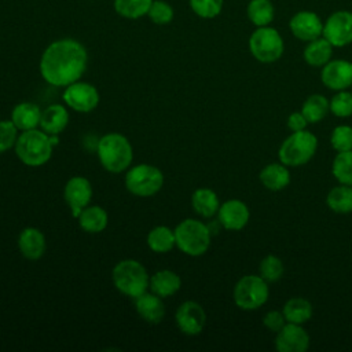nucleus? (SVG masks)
I'll use <instances>...</instances> for the list:
<instances>
[{
    "label": "nucleus",
    "mask_w": 352,
    "mask_h": 352,
    "mask_svg": "<svg viewBox=\"0 0 352 352\" xmlns=\"http://www.w3.org/2000/svg\"><path fill=\"white\" fill-rule=\"evenodd\" d=\"M191 204L194 210L202 217H212L217 213L220 208V202L217 194L210 188H198L194 191L191 197Z\"/></svg>",
    "instance_id": "a878e982"
},
{
    "label": "nucleus",
    "mask_w": 352,
    "mask_h": 352,
    "mask_svg": "<svg viewBox=\"0 0 352 352\" xmlns=\"http://www.w3.org/2000/svg\"><path fill=\"white\" fill-rule=\"evenodd\" d=\"M309 346V334L297 323H286L275 337V348L279 352H305Z\"/></svg>",
    "instance_id": "ddd939ff"
},
{
    "label": "nucleus",
    "mask_w": 352,
    "mask_h": 352,
    "mask_svg": "<svg viewBox=\"0 0 352 352\" xmlns=\"http://www.w3.org/2000/svg\"><path fill=\"white\" fill-rule=\"evenodd\" d=\"M113 283L121 293L136 298L147 292L150 279L146 268L139 261L126 258L113 268Z\"/></svg>",
    "instance_id": "423d86ee"
},
{
    "label": "nucleus",
    "mask_w": 352,
    "mask_h": 352,
    "mask_svg": "<svg viewBox=\"0 0 352 352\" xmlns=\"http://www.w3.org/2000/svg\"><path fill=\"white\" fill-rule=\"evenodd\" d=\"M217 217L219 223L226 230L239 231L248 224L250 219V212L245 202L239 199H228L220 205L217 210Z\"/></svg>",
    "instance_id": "f3484780"
},
{
    "label": "nucleus",
    "mask_w": 352,
    "mask_h": 352,
    "mask_svg": "<svg viewBox=\"0 0 352 352\" xmlns=\"http://www.w3.org/2000/svg\"><path fill=\"white\" fill-rule=\"evenodd\" d=\"M16 129L12 121H0V153L15 146Z\"/></svg>",
    "instance_id": "58836bf2"
},
{
    "label": "nucleus",
    "mask_w": 352,
    "mask_h": 352,
    "mask_svg": "<svg viewBox=\"0 0 352 352\" xmlns=\"http://www.w3.org/2000/svg\"><path fill=\"white\" fill-rule=\"evenodd\" d=\"M246 14L254 26H268L274 21L275 8L271 0H250Z\"/></svg>",
    "instance_id": "c756f323"
},
{
    "label": "nucleus",
    "mask_w": 352,
    "mask_h": 352,
    "mask_svg": "<svg viewBox=\"0 0 352 352\" xmlns=\"http://www.w3.org/2000/svg\"><path fill=\"white\" fill-rule=\"evenodd\" d=\"M190 7L199 18L212 19L221 12L223 0H190Z\"/></svg>",
    "instance_id": "c9c22d12"
},
{
    "label": "nucleus",
    "mask_w": 352,
    "mask_h": 352,
    "mask_svg": "<svg viewBox=\"0 0 352 352\" xmlns=\"http://www.w3.org/2000/svg\"><path fill=\"white\" fill-rule=\"evenodd\" d=\"M18 246L23 257L29 260H37L45 252V238L40 230L28 227L19 234Z\"/></svg>",
    "instance_id": "6ab92c4d"
},
{
    "label": "nucleus",
    "mask_w": 352,
    "mask_h": 352,
    "mask_svg": "<svg viewBox=\"0 0 352 352\" xmlns=\"http://www.w3.org/2000/svg\"><path fill=\"white\" fill-rule=\"evenodd\" d=\"M52 143L50 135L44 131H23L15 142V153L18 158L29 166H40L45 164L52 154Z\"/></svg>",
    "instance_id": "20e7f679"
},
{
    "label": "nucleus",
    "mask_w": 352,
    "mask_h": 352,
    "mask_svg": "<svg viewBox=\"0 0 352 352\" xmlns=\"http://www.w3.org/2000/svg\"><path fill=\"white\" fill-rule=\"evenodd\" d=\"M176 323L184 334L197 336L205 327L206 314L201 304L195 301H186L176 311Z\"/></svg>",
    "instance_id": "2eb2a0df"
},
{
    "label": "nucleus",
    "mask_w": 352,
    "mask_h": 352,
    "mask_svg": "<svg viewBox=\"0 0 352 352\" xmlns=\"http://www.w3.org/2000/svg\"><path fill=\"white\" fill-rule=\"evenodd\" d=\"M330 111L340 118L352 116V92L346 89L337 91L330 99Z\"/></svg>",
    "instance_id": "f704fd0d"
},
{
    "label": "nucleus",
    "mask_w": 352,
    "mask_h": 352,
    "mask_svg": "<svg viewBox=\"0 0 352 352\" xmlns=\"http://www.w3.org/2000/svg\"><path fill=\"white\" fill-rule=\"evenodd\" d=\"M322 36L333 47H345L352 43V12L336 11L323 23Z\"/></svg>",
    "instance_id": "9d476101"
},
{
    "label": "nucleus",
    "mask_w": 352,
    "mask_h": 352,
    "mask_svg": "<svg viewBox=\"0 0 352 352\" xmlns=\"http://www.w3.org/2000/svg\"><path fill=\"white\" fill-rule=\"evenodd\" d=\"M289 28L296 38L305 43L320 37L323 33V22L319 15L312 11L296 12L289 22Z\"/></svg>",
    "instance_id": "4468645a"
},
{
    "label": "nucleus",
    "mask_w": 352,
    "mask_h": 352,
    "mask_svg": "<svg viewBox=\"0 0 352 352\" xmlns=\"http://www.w3.org/2000/svg\"><path fill=\"white\" fill-rule=\"evenodd\" d=\"M248 44L253 58L261 63L276 62L285 51V43L280 33L270 25L257 28L250 34Z\"/></svg>",
    "instance_id": "0eeeda50"
},
{
    "label": "nucleus",
    "mask_w": 352,
    "mask_h": 352,
    "mask_svg": "<svg viewBox=\"0 0 352 352\" xmlns=\"http://www.w3.org/2000/svg\"><path fill=\"white\" fill-rule=\"evenodd\" d=\"M324 87L333 91H344L352 87V62L345 59H330L320 72Z\"/></svg>",
    "instance_id": "f8f14e48"
},
{
    "label": "nucleus",
    "mask_w": 352,
    "mask_h": 352,
    "mask_svg": "<svg viewBox=\"0 0 352 352\" xmlns=\"http://www.w3.org/2000/svg\"><path fill=\"white\" fill-rule=\"evenodd\" d=\"M63 100L78 113H89L99 103V92L88 82L76 81L65 88Z\"/></svg>",
    "instance_id": "9b49d317"
},
{
    "label": "nucleus",
    "mask_w": 352,
    "mask_h": 352,
    "mask_svg": "<svg viewBox=\"0 0 352 352\" xmlns=\"http://www.w3.org/2000/svg\"><path fill=\"white\" fill-rule=\"evenodd\" d=\"M282 312L286 318V322L302 324L312 318L314 308H312V304L307 298L292 297L285 302Z\"/></svg>",
    "instance_id": "393cba45"
},
{
    "label": "nucleus",
    "mask_w": 352,
    "mask_h": 352,
    "mask_svg": "<svg viewBox=\"0 0 352 352\" xmlns=\"http://www.w3.org/2000/svg\"><path fill=\"white\" fill-rule=\"evenodd\" d=\"M351 92H352V91H351Z\"/></svg>",
    "instance_id": "79ce46f5"
},
{
    "label": "nucleus",
    "mask_w": 352,
    "mask_h": 352,
    "mask_svg": "<svg viewBox=\"0 0 352 352\" xmlns=\"http://www.w3.org/2000/svg\"><path fill=\"white\" fill-rule=\"evenodd\" d=\"M164 184L162 172L148 164H139L131 168L125 176V187L138 197H150L161 190Z\"/></svg>",
    "instance_id": "1a4fd4ad"
},
{
    "label": "nucleus",
    "mask_w": 352,
    "mask_h": 352,
    "mask_svg": "<svg viewBox=\"0 0 352 352\" xmlns=\"http://www.w3.org/2000/svg\"><path fill=\"white\" fill-rule=\"evenodd\" d=\"M261 184L270 191H280L290 184L289 166L279 162H271L265 165L258 175Z\"/></svg>",
    "instance_id": "a211bd4d"
},
{
    "label": "nucleus",
    "mask_w": 352,
    "mask_h": 352,
    "mask_svg": "<svg viewBox=\"0 0 352 352\" xmlns=\"http://www.w3.org/2000/svg\"><path fill=\"white\" fill-rule=\"evenodd\" d=\"M232 297L242 311L258 309L270 297L268 282L260 275H245L235 283Z\"/></svg>",
    "instance_id": "6e6552de"
},
{
    "label": "nucleus",
    "mask_w": 352,
    "mask_h": 352,
    "mask_svg": "<svg viewBox=\"0 0 352 352\" xmlns=\"http://www.w3.org/2000/svg\"><path fill=\"white\" fill-rule=\"evenodd\" d=\"M331 173L340 184L352 186V150L337 153L331 164Z\"/></svg>",
    "instance_id": "473e14b6"
},
{
    "label": "nucleus",
    "mask_w": 352,
    "mask_h": 352,
    "mask_svg": "<svg viewBox=\"0 0 352 352\" xmlns=\"http://www.w3.org/2000/svg\"><path fill=\"white\" fill-rule=\"evenodd\" d=\"M138 314L148 323H160L165 315V305L160 296L155 293L144 292L135 298Z\"/></svg>",
    "instance_id": "aec40b11"
},
{
    "label": "nucleus",
    "mask_w": 352,
    "mask_h": 352,
    "mask_svg": "<svg viewBox=\"0 0 352 352\" xmlns=\"http://www.w3.org/2000/svg\"><path fill=\"white\" fill-rule=\"evenodd\" d=\"M318 150L316 136L304 129L292 132L279 146L278 157L279 161L290 168L305 165L312 160Z\"/></svg>",
    "instance_id": "7ed1b4c3"
},
{
    "label": "nucleus",
    "mask_w": 352,
    "mask_h": 352,
    "mask_svg": "<svg viewBox=\"0 0 352 352\" xmlns=\"http://www.w3.org/2000/svg\"><path fill=\"white\" fill-rule=\"evenodd\" d=\"M286 323L287 322L282 311H268L263 316V324L272 333H278Z\"/></svg>",
    "instance_id": "ea45409f"
},
{
    "label": "nucleus",
    "mask_w": 352,
    "mask_h": 352,
    "mask_svg": "<svg viewBox=\"0 0 352 352\" xmlns=\"http://www.w3.org/2000/svg\"><path fill=\"white\" fill-rule=\"evenodd\" d=\"M98 155L102 166L113 173L125 170L133 158L129 140L121 133H107L98 142Z\"/></svg>",
    "instance_id": "f03ea898"
},
{
    "label": "nucleus",
    "mask_w": 352,
    "mask_h": 352,
    "mask_svg": "<svg viewBox=\"0 0 352 352\" xmlns=\"http://www.w3.org/2000/svg\"><path fill=\"white\" fill-rule=\"evenodd\" d=\"M326 205L330 210L340 214H346L352 212V186L338 184L333 187L327 197Z\"/></svg>",
    "instance_id": "c85d7f7f"
},
{
    "label": "nucleus",
    "mask_w": 352,
    "mask_h": 352,
    "mask_svg": "<svg viewBox=\"0 0 352 352\" xmlns=\"http://www.w3.org/2000/svg\"><path fill=\"white\" fill-rule=\"evenodd\" d=\"M283 272H285V265H283V261L274 256V254H268L265 256L261 261H260V265H258V275L267 280L268 283L270 282H276L279 280L282 276H283Z\"/></svg>",
    "instance_id": "72a5a7b5"
},
{
    "label": "nucleus",
    "mask_w": 352,
    "mask_h": 352,
    "mask_svg": "<svg viewBox=\"0 0 352 352\" xmlns=\"http://www.w3.org/2000/svg\"><path fill=\"white\" fill-rule=\"evenodd\" d=\"M331 55L333 45L323 36L312 41H308L302 52L305 63H308L312 67H323L331 59Z\"/></svg>",
    "instance_id": "412c9836"
},
{
    "label": "nucleus",
    "mask_w": 352,
    "mask_h": 352,
    "mask_svg": "<svg viewBox=\"0 0 352 352\" xmlns=\"http://www.w3.org/2000/svg\"><path fill=\"white\" fill-rule=\"evenodd\" d=\"M153 0H114L116 12L126 19H138L147 15Z\"/></svg>",
    "instance_id": "2f4dec72"
},
{
    "label": "nucleus",
    "mask_w": 352,
    "mask_h": 352,
    "mask_svg": "<svg viewBox=\"0 0 352 352\" xmlns=\"http://www.w3.org/2000/svg\"><path fill=\"white\" fill-rule=\"evenodd\" d=\"M330 143L337 153L352 150V126L337 125L330 135Z\"/></svg>",
    "instance_id": "e433bc0d"
},
{
    "label": "nucleus",
    "mask_w": 352,
    "mask_h": 352,
    "mask_svg": "<svg viewBox=\"0 0 352 352\" xmlns=\"http://www.w3.org/2000/svg\"><path fill=\"white\" fill-rule=\"evenodd\" d=\"M210 236L209 227L195 219H186L175 228L176 246L192 257L206 253L210 246Z\"/></svg>",
    "instance_id": "39448f33"
},
{
    "label": "nucleus",
    "mask_w": 352,
    "mask_h": 352,
    "mask_svg": "<svg viewBox=\"0 0 352 352\" xmlns=\"http://www.w3.org/2000/svg\"><path fill=\"white\" fill-rule=\"evenodd\" d=\"M147 15L154 23L166 25L173 19V8L168 1L153 0Z\"/></svg>",
    "instance_id": "4c0bfd02"
},
{
    "label": "nucleus",
    "mask_w": 352,
    "mask_h": 352,
    "mask_svg": "<svg viewBox=\"0 0 352 352\" xmlns=\"http://www.w3.org/2000/svg\"><path fill=\"white\" fill-rule=\"evenodd\" d=\"M147 245L153 252L166 253L176 245L175 230L166 226L154 227L147 235Z\"/></svg>",
    "instance_id": "7c9ffc66"
},
{
    "label": "nucleus",
    "mask_w": 352,
    "mask_h": 352,
    "mask_svg": "<svg viewBox=\"0 0 352 352\" xmlns=\"http://www.w3.org/2000/svg\"><path fill=\"white\" fill-rule=\"evenodd\" d=\"M180 286H182L180 276L170 270L158 271L150 278V287L153 293H155L161 298L175 294L180 289Z\"/></svg>",
    "instance_id": "b1692460"
},
{
    "label": "nucleus",
    "mask_w": 352,
    "mask_h": 352,
    "mask_svg": "<svg viewBox=\"0 0 352 352\" xmlns=\"http://www.w3.org/2000/svg\"><path fill=\"white\" fill-rule=\"evenodd\" d=\"M92 198V186L88 179L82 176L72 177L65 186V199L72 210V214L77 219L82 209L88 206Z\"/></svg>",
    "instance_id": "dca6fc26"
},
{
    "label": "nucleus",
    "mask_w": 352,
    "mask_h": 352,
    "mask_svg": "<svg viewBox=\"0 0 352 352\" xmlns=\"http://www.w3.org/2000/svg\"><path fill=\"white\" fill-rule=\"evenodd\" d=\"M77 219L80 227L91 234L100 232L107 226V213L98 205L85 206Z\"/></svg>",
    "instance_id": "bb28decb"
},
{
    "label": "nucleus",
    "mask_w": 352,
    "mask_h": 352,
    "mask_svg": "<svg viewBox=\"0 0 352 352\" xmlns=\"http://www.w3.org/2000/svg\"><path fill=\"white\" fill-rule=\"evenodd\" d=\"M40 120H41V110L38 109L37 104L30 102H23L16 104L11 113V121L21 131L34 129L37 125H40Z\"/></svg>",
    "instance_id": "4be33fe9"
},
{
    "label": "nucleus",
    "mask_w": 352,
    "mask_h": 352,
    "mask_svg": "<svg viewBox=\"0 0 352 352\" xmlns=\"http://www.w3.org/2000/svg\"><path fill=\"white\" fill-rule=\"evenodd\" d=\"M286 124H287V128L292 132H297V131L307 129L308 121H307L305 116L301 111H293L292 114H289Z\"/></svg>",
    "instance_id": "a19ab883"
},
{
    "label": "nucleus",
    "mask_w": 352,
    "mask_h": 352,
    "mask_svg": "<svg viewBox=\"0 0 352 352\" xmlns=\"http://www.w3.org/2000/svg\"><path fill=\"white\" fill-rule=\"evenodd\" d=\"M88 54L85 47L74 38L52 41L40 59L43 78L55 87H67L80 80L87 69Z\"/></svg>",
    "instance_id": "f257e3e1"
},
{
    "label": "nucleus",
    "mask_w": 352,
    "mask_h": 352,
    "mask_svg": "<svg viewBox=\"0 0 352 352\" xmlns=\"http://www.w3.org/2000/svg\"><path fill=\"white\" fill-rule=\"evenodd\" d=\"M330 111V100L320 94H312L302 102L301 113L305 116L308 124L322 121Z\"/></svg>",
    "instance_id": "cd10ccee"
},
{
    "label": "nucleus",
    "mask_w": 352,
    "mask_h": 352,
    "mask_svg": "<svg viewBox=\"0 0 352 352\" xmlns=\"http://www.w3.org/2000/svg\"><path fill=\"white\" fill-rule=\"evenodd\" d=\"M69 122V113L60 104H51L41 111L40 126L48 135H59Z\"/></svg>",
    "instance_id": "5701e85b"
}]
</instances>
